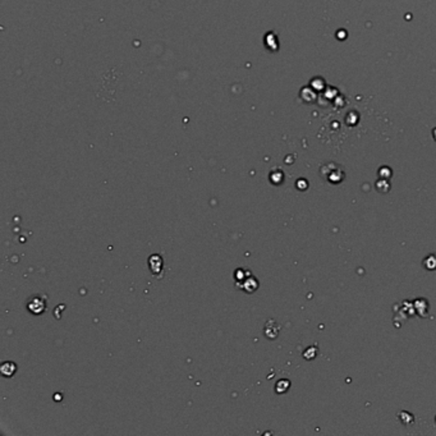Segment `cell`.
<instances>
[{"instance_id":"1","label":"cell","mask_w":436,"mask_h":436,"mask_svg":"<svg viewBox=\"0 0 436 436\" xmlns=\"http://www.w3.org/2000/svg\"><path fill=\"white\" fill-rule=\"evenodd\" d=\"M27 310L34 315H41L46 310V301L45 298L41 296H34L28 299L27 302Z\"/></svg>"},{"instance_id":"2","label":"cell","mask_w":436,"mask_h":436,"mask_svg":"<svg viewBox=\"0 0 436 436\" xmlns=\"http://www.w3.org/2000/svg\"><path fill=\"white\" fill-rule=\"evenodd\" d=\"M149 265L151 271H153V274H159L163 271L164 261L160 255H153L149 260Z\"/></svg>"},{"instance_id":"4","label":"cell","mask_w":436,"mask_h":436,"mask_svg":"<svg viewBox=\"0 0 436 436\" xmlns=\"http://www.w3.org/2000/svg\"><path fill=\"white\" fill-rule=\"evenodd\" d=\"M0 371H1V374H3L5 377H11L16 374L17 366H16V364H13V362H4V364L1 365Z\"/></svg>"},{"instance_id":"3","label":"cell","mask_w":436,"mask_h":436,"mask_svg":"<svg viewBox=\"0 0 436 436\" xmlns=\"http://www.w3.org/2000/svg\"><path fill=\"white\" fill-rule=\"evenodd\" d=\"M241 288H243V289L246 292H248V293H252V292H255L257 288H259V281H257L256 278H253L252 275H249Z\"/></svg>"},{"instance_id":"5","label":"cell","mask_w":436,"mask_h":436,"mask_svg":"<svg viewBox=\"0 0 436 436\" xmlns=\"http://www.w3.org/2000/svg\"><path fill=\"white\" fill-rule=\"evenodd\" d=\"M423 266L427 270H435L436 269V256L435 255H430L423 260Z\"/></svg>"},{"instance_id":"6","label":"cell","mask_w":436,"mask_h":436,"mask_svg":"<svg viewBox=\"0 0 436 436\" xmlns=\"http://www.w3.org/2000/svg\"><path fill=\"white\" fill-rule=\"evenodd\" d=\"M289 384H291V383H289V381H288V380L278 381V383H277V388H275V390H277L278 393H280V394H283V393H285V391H287L288 389H289Z\"/></svg>"}]
</instances>
